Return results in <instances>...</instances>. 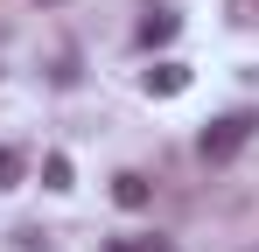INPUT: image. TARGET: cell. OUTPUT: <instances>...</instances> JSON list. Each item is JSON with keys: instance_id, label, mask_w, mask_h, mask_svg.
Instances as JSON below:
<instances>
[{"instance_id": "7", "label": "cell", "mask_w": 259, "mask_h": 252, "mask_svg": "<svg viewBox=\"0 0 259 252\" xmlns=\"http://www.w3.org/2000/svg\"><path fill=\"white\" fill-rule=\"evenodd\" d=\"M14 175H21V154H14V147H0V189H7Z\"/></svg>"}, {"instance_id": "4", "label": "cell", "mask_w": 259, "mask_h": 252, "mask_svg": "<svg viewBox=\"0 0 259 252\" xmlns=\"http://www.w3.org/2000/svg\"><path fill=\"white\" fill-rule=\"evenodd\" d=\"M175 35V14H154V21H140V42H168Z\"/></svg>"}, {"instance_id": "1", "label": "cell", "mask_w": 259, "mask_h": 252, "mask_svg": "<svg viewBox=\"0 0 259 252\" xmlns=\"http://www.w3.org/2000/svg\"><path fill=\"white\" fill-rule=\"evenodd\" d=\"M252 126H259L252 112H224V119L203 133V161H231V154H238V147L252 140Z\"/></svg>"}, {"instance_id": "6", "label": "cell", "mask_w": 259, "mask_h": 252, "mask_svg": "<svg viewBox=\"0 0 259 252\" xmlns=\"http://www.w3.org/2000/svg\"><path fill=\"white\" fill-rule=\"evenodd\" d=\"M42 175H49V189H63V182H70V161H63V154H49Z\"/></svg>"}, {"instance_id": "5", "label": "cell", "mask_w": 259, "mask_h": 252, "mask_svg": "<svg viewBox=\"0 0 259 252\" xmlns=\"http://www.w3.org/2000/svg\"><path fill=\"white\" fill-rule=\"evenodd\" d=\"M105 252H168V238H112Z\"/></svg>"}, {"instance_id": "3", "label": "cell", "mask_w": 259, "mask_h": 252, "mask_svg": "<svg viewBox=\"0 0 259 252\" xmlns=\"http://www.w3.org/2000/svg\"><path fill=\"white\" fill-rule=\"evenodd\" d=\"M182 84H189L182 63H154V70H147V91H182Z\"/></svg>"}, {"instance_id": "2", "label": "cell", "mask_w": 259, "mask_h": 252, "mask_svg": "<svg viewBox=\"0 0 259 252\" xmlns=\"http://www.w3.org/2000/svg\"><path fill=\"white\" fill-rule=\"evenodd\" d=\"M112 196H119V210H147V196H154V182H147L140 168H126V175H112Z\"/></svg>"}]
</instances>
